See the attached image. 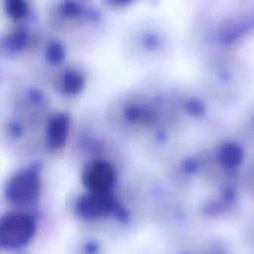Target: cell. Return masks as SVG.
<instances>
[{
	"label": "cell",
	"mask_w": 254,
	"mask_h": 254,
	"mask_svg": "<svg viewBox=\"0 0 254 254\" xmlns=\"http://www.w3.org/2000/svg\"><path fill=\"white\" fill-rule=\"evenodd\" d=\"M66 132H67L66 119L63 116L55 118L51 122L48 130V139L50 144L53 147L61 146L65 139Z\"/></svg>",
	"instance_id": "obj_3"
},
{
	"label": "cell",
	"mask_w": 254,
	"mask_h": 254,
	"mask_svg": "<svg viewBox=\"0 0 254 254\" xmlns=\"http://www.w3.org/2000/svg\"><path fill=\"white\" fill-rule=\"evenodd\" d=\"M39 178L32 172L23 171L16 174L8 183L6 193L10 201L16 204H27L38 196Z\"/></svg>",
	"instance_id": "obj_2"
},
{
	"label": "cell",
	"mask_w": 254,
	"mask_h": 254,
	"mask_svg": "<svg viewBox=\"0 0 254 254\" xmlns=\"http://www.w3.org/2000/svg\"><path fill=\"white\" fill-rule=\"evenodd\" d=\"M5 8L7 14L13 19L23 18L28 10L26 0H5Z\"/></svg>",
	"instance_id": "obj_5"
},
{
	"label": "cell",
	"mask_w": 254,
	"mask_h": 254,
	"mask_svg": "<svg viewBox=\"0 0 254 254\" xmlns=\"http://www.w3.org/2000/svg\"><path fill=\"white\" fill-rule=\"evenodd\" d=\"M108 171L103 165L93 166L86 174V184L93 190H101L108 182Z\"/></svg>",
	"instance_id": "obj_4"
},
{
	"label": "cell",
	"mask_w": 254,
	"mask_h": 254,
	"mask_svg": "<svg viewBox=\"0 0 254 254\" xmlns=\"http://www.w3.org/2000/svg\"><path fill=\"white\" fill-rule=\"evenodd\" d=\"M34 222L30 217L13 213L0 220V245L6 248H18L26 244L34 233Z\"/></svg>",
	"instance_id": "obj_1"
},
{
	"label": "cell",
	"mask_w": 254,
	"mask_h": 254,
	"mask_svg": "<svg viewBox=\"0 0 254 254\" xmlns=\"http://www.w3.org/2000/svg\"><path fill=\"white\" fill-rule=\"evenodd\" d=\"M63 85L66 91L73 92L78 88V86H80V77L77 73L71 72L70 70L64 74L63 78Z\"/></svg>",
	"instance_id": "obj_6"
}]
</instances>
